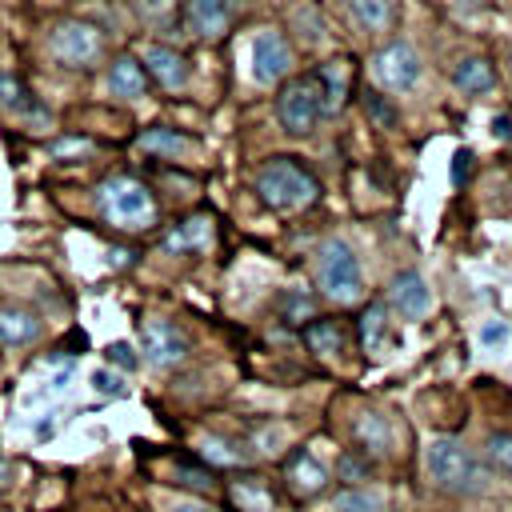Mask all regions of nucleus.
<instances>
[{"label":"nucleus","instance_id":"obj_1","mask_svg":"<svg viewBox=\"0 0 512 512\" xmlns=\"http://www.w3.org/2000/svg\"><path fill=\"white\" fill-rule=\"evenodd\" d=\"M424 464H428L432 484L452 492V496H476L488 488V472L456 436H436L424 452Z\"/></svg>","mask_w":512,"mask_h":512},{"label":"nucleus","instance_id":"obj_2","mask_svg":"<svg viewBox=\"0 0 512 512\" xmlns=\"http://www.w3.org/2000/svg\"><path fill=\"white\" fill-rule=\"evenodd\" d=\"M256 192L268 208H280V212H292V208H304L320 196V184L312 180L308 168H300L292 156H276L260 168L256 176Z\"/></svg>","mask_w":512,"mask_h":512},{"label":"nucleus","instance_id":"obj_3","mask_svg":"<svg viewBox=\"0 0 512 512\" xmlns=\"http://www.w3.org/2000/svg\"><path fill=\"white\" fill-rule=\"evenodd\" d=\"M100 212L116 228H152L156 224V200L132 176H112L100 184Z\"/></svg>","mask_w":512,"mask_h":512},{"label":"nucleus","instance_id":"obj_4","mask_svg":"<svg viewBox=\"0 0 512 512\" xmlns=\"http://www.w3.org/2000/svg\"><path fill=\"white\" fill-rule=\"evenodd\" d=\"M316 280L324 288V296H332L336 304H352L360 300V264L352 256V248L344 240H324L320 244V260H316Z\"/></svg>","mask_w":512,"mask_h":512},{"label":"nucleus","instance_id":"obj_5","mask_svg":"<svg viewBox=\"0 0 512 512\" xmlns=\"http://www.w3.org/2000/svg\"><path fill=\"white\" fill-rule=\"evenodd\" d=\"M320 112H324V96H320L316 76L288 80L280 88V96H276V116H280L284 132H292V136H308L316 128Z\"/></svg>","mask_w":512,"mask_h":512},{"label":"nucleus","instance_id":"obj_6","mask_svg":"<svg viewBox=\"0 0 512 512\" xmlns=\"http://www.w3.org/2000/svg\"><path fill=\"white\" fill-rule=\"evenodd\" d=\"M372 72L388 92H408L420 80V56H416V48L408 40H392V44H384L376 52Z\"/></svg>","mask_w":512,"mask_h":512},{"label":"nucleus","instance_id":"obj_7","mask_svg":"<svg viewBox=\"0 0 512 512\" xmlns=\"http://www.w3.org/2000/svg\"><path fill=\"white\" fill-rule=\"evenodd\" d=\"M48 48H52V56H56L60 64H68V68H88V64L100 56V32H96L92 24H84V20H68V24H60V28L52 32Z\"/></svg>","mask_w":512,"mask_h":512},{"label":"nucleus","instance_id":"obj_8","mask_svg":"<svg viewBox=\"0 0 512 512\" xmlns=\"http://www.w3.org/2000/svg\"><path fill=\"white\" fill-rule=\"evenodd\" d=\"M140 340H144V356L156 368H172L188 356V336L172 324V320H144L140 324Z\"/></svg>","mask_w":512,"mask_h":512},{"label":"nucleus","instance_id":"obj_9","mask_svg":"<svg viewBox=\"0 0 512 512\" xmlns=\"http://www.w3.org/2000/svg\"><path fill=\"white\" fill-rule=\"evenodd\" d=\"M288 68H292V52H288L284 36L272 32V28L256 32V36H252V76H256L260 84H272V80L288 76Z\"/></svg>","mask_w":512,"mask_h":512},{"label":"nucleus","instance_id":"obj_10","mask_svg":"<svg viewBox=\"0 0 512 512\" xmlns=\"http://www.w3.org/2000/svg\"><path fill=\"white\" fill-rule=\"evenodd\" d=\"M144 72L164 88V92H180L188 84V60L164 44H152L144 48Z\"/></svg>","mask_w":512,"mask_h":512},{"label":"nucleus","instance_id":"obj_11","mask_svg":"<svg viewBox=\"0 0 512 512\" xmlns=\"http://www.w3.org/2000/svg\"><path fill=\"white\" fill-rule=\"evenodd\" d=\"M184 24L196 36H224L232 24V4L228 0H184Z\"/></svg>","mask_w":512,"mask_h":512},{"label":"nucleus","instance_id":"obj_12","mask_svg":"<svg viewBox=\"0 0 512 512\" xmlns=\"http://www.w3.org/2000/svg\"><path fill=\"white\" fill-rule=\"evenodd\" d=\"M284 480H288V488L296 492V496H316V492H324V484H328V472L316 464V456L312 452H292L288 460H284Z\"/></svg>","mask_w":512,"mask_h":512},{"label":"nucleus","instance_id":"obj_13","mask_svg":"<svg viewBox=\"0 0 512 512\" xmlns=\"http://www.w3.org/2000/svg\"><path fill=\"white\" fill-rule=\"evenodd\" d=\"M208 244H212V216L208 212L188 216L184 224H176L164 236V248L176 252V256H184V252H208Z\"/></svg>","mask_w":512,"mask_h":512},{"label":"nucleus","instance_id":"obj_14","mask_svg":"<svg viewBox=\"0 0 512 512\" xmlns=\"http://www.w3.org/2000/svg\"><path fill=\"white\" fill-rule=\"evenodd\" d=\"M388 296H392V308L400 312V316H424L428 312V284H424V276L420 272H400V276H392V288H388Z\"/></svg>","mask_w":512,"mask_h":512},{"label":"nucleus","instance_id":"obj_15","mask_svg":"<svg viewBox=\"0 0 512 512\" xmlns=\"http://www.w3.org/2000/svg\"><path fill=\"white\" fill-rule=\"evenodd\" d=\"M108 92L112 96H124V100L144 96V68L132 56H116L112 68H108Z\"/></svg>","mask_w":512,"mask_h":512},{"label":"nucleus","instance_id":"obj_16","mask_svg":"<svg viewBox=\"0 0 512 512\" xmlns=\"http://www.w3.org/2000/svg\"><path fill=\"white\" fill-rule=\"evenodd\" d=\"M232 500H236L240 512H276V496H272L268 480H260V476L236 480L232 484Z\"/></svg>","mask_w":512,"mask_h":512},{"label":"nucleus","instance_id":"obj_17","mask_svg":"<svg viewBox=\"0 0 512 512\" xmlns=\"http://www.w3.org/2000/svg\"><path fill=\"white\" fill-rule=\"evenodd\" d=\"M36 332H40V320L28 308H0V344L16 348V344L36 340Z\"/></svg>","mask_w":512,"mask_h":512},{"label":"nucleus","instance_id":"obj_18","mask_svg":"<svg viewBox=\"0 0 512 512\" xmlns=\"http://www.w3.org/2000/svg\"><path fill=\"white\" fill-rule=\"evenodd\" d=\"M356 440H360V452L384 456V452L392 448V428H388V420H384L380 412H364V416L356 420Z\"/></svg>","mask_w":512,"mask_h":512},{"label":"nucleus","instance_id":"obj_19","mask_svg":"<svg viewBox=\"0 0 512 512\" xmlns=\"http://www.w3.org/2000/svg\"><path fill=\"white\" fill-rule=\"evenodd\" d=\"M452 80H456V88H460V92H488L496 76H492V64H488L484 56H468V60H460V64H456Z\"/></svg>","mask_w":512,"mask_h":512},{"label":"nucleus","instance_id":"obj_20","mask_svg":"<svg viewBox=\"0 0 512 512\" xmlns=\"http://www.w3.org/2000/svg\"><path fill=\"white\" fill-rule=\"evenodd\" d=\"M316 84H320L324 108H340V100H344V92H348V64H344V60H328V64L316 72Z\"/></svg>","mask_w":512,"mask_h":512},{"label":"nucleus","instance_id":"obj_21","mask_svg":"<svg viewBox=\"0 0 512 512\" xmlns=\"http://www.w3.org/2000/svg\"><path fill=\"white\" fill-rule=\"evenodd\" d=\"M304 344H308L316 356H332V352L344 348V332H340L336 320H312V324L304 328Z\"/></svg>","mask_w":512,"mask_h":512},{"label":"nucleus","instance_id":"obj_22","mask_svg":"<svg viewBox=\"0 0 512 512\" xmlns=\"http://www.w3.org/2000/svg\"><path fill=\"white\" fill-rule=\"evenodd\" d=\"M332 508L336 512H384V496L368 488H340L332 496Z\"/></svg>","mask_w":512,"mask_h":512},{"label":"nucleus","instance_id":"obj_23","mask_svg":"<svg viewBox=\"0 0 512 512\" xmlns=\"http://www.w3.org/2000/svg\"><path fill=\"white\" fill-rule=\"evenodd\" d=\"M0 104L12 112H36L40 104L32 100V92L24 88V80H16L12 72H0Z\"/></svg>","mask_w":512,"mask_h":512},{"label":"nucleus","instance_id":"obj_24","mask_svg":"<svg viewBox=\"0 0 512 512\" xmlns=\"http://www.w3.org/2000/svg\"><path fill=\"white\" fill-rule=\"evenodd\" d=\"M192 140L188 136H180V132H172V128H148L144 136H140V148L144 152H164V156H176V152H184Z\"/></svg>","mask_w":512,"mask_h":512},{"label":"nucleus","instance_id":"obj_25","mask_svg":"<svg viewBox=\"0 0 512 512\" xmlns=\"http://www.w3.org/2000/svg\"><path fill=\"white\" fill-rule=\"evenodd\" d=\"M352 16H356L360 28L380 32V28H388L392 8H388V0H352Z\"/></svg>","mask_w":512,"mask_h":512},{"label":"nucleus","instance_id":"obj_26","mask_svg":"<svg viewBox=\"0 0 512 512\" xmlns=\"http://www.w3.org/2000/svg\"><path fill=\"white\" fill-rule=\"evenodd\" d=\"M384 328H388V320H384V304H368V308L360 312V340H364V348H368V352H376V348H380Z\"/></svg>","mask_w":512,"mask_h":512},{"label":"nucleus","instance_id":"obj_27","mask_svg":"<svg viewBox=\"0 0 512 512\" xmlns=\"http://www.w3.org/2000/svg\"><path fill=\"white\" fill-rule=\"evenodd\" d=\"M336 472H340V480H368L372 476V460H368V452H344L336 460Z\"/></svg>","mask_w":512,"mask_h":512},{"label":"nucleus","instance_id":"obj_28","mask_svg":"<svg viewBox=\"0 0 512 512\" xmlns=\"http://www.w3.org/2000/svg\"><path fill=\"white\" fill-rule=\"evenodd\" d=\"M488 460H492L504 476H512V432H496V436L488 440Z\"/></svg>","mask_w":512,"mask_h":512},{"label":"nucleus","instance_id":"obj_29","mask_svg":"<svg viewBox=\"0 0 512 512\" xmlns=\"http://www.w3.org/2000/svg\"><path fill=\"white\" fill-rule=\"evenodd\" d=\"M364 112H368V116H376L384 128H392V124H396V112H392V104H388L384 96H376V92H368V96H364Z\"/></svg>","mask_w":512,"mask_h":512},{"label":"nucleus","instance_id":"obj_30","mask_svg":"<svg viewBox=\"0 0 512 512\" xmlns=\"http://www.w3.org/2000/svg\"><path fill=\"white\" fill-rule=\"evenodd\" d=\"M504 340H508V324H504V320H488V324L480 328V344H484V348H500Z\"/></svg>","mask_w":512,"mask_h":512},{"label":"nucleus","instance_id":"obj_31","mask_svg":"<svg viewBox=\"0 0 512 512\" xmlns=\"http://www.w3.org/2000/svg\"><path fill=\"white\" fill-rule=\"evenodd\" d=\"M108 360H116L120 368H136V364H140V360H136V352H132V344H124V340L108 344Z\"/></svg>","mask_w":512,"mask_h":512},{"label":"nucleus","instance_id":"obj_32","mask_svg":"<svg viewBox=\"0 0 512 512\" xmlns=\"http://www.w3.org/2000/svg\"><path fill=\"white\" fill-rule=\"evenodd\" d=\"M284 312H288L292 324H300V320L312 312V304H308V296H288V300H284Z\"/></svg>","mask_w":512,"mask_h":512},{"label":"nucleus","instance_id":"obj_33","mask_svg":"<svg viewBox=\"0 0 512 512\" xmlns=\"http://www.w3.org/2000/svg\"><path fill=\"white\" fill-rule=\"evenodd\" d=\"M204 456H212V460H220V464H236V460H240L236 452H224L220 440H208V444H204Z\"/></svg>","mask_w":512,"mask_h":512},{"label":"nucleus","instance_id":"obj_34","mask_svg":"<svg viewBox=\"0 0 512 512\" xmlns=\"http://www.w3.org/2000/svg\"><path fill=\"white\" fill-rule=\"evenodd\" d=\"M92 384H96L100 392H112V396L120 392V380H116V376H108V372H92Z\"/></svg>","mask_w":512,"mask_h":512},{"label":"nucleus","instance_id":"obj_35","mask_svg":"<svg viewBox=\"0 0 512 512\" xmlns=\"http://www.w3.org/2000/svg\"><path fill=\"white\" fill-rule=\"evenodd\" d=\"M468 160H472V152H456V164H452V184H460V180L468 176Z\"/></svg>","mask_w":512,"mask_h":512},{"label":"nucleus","instance_id":"obj_36","mask_svg":"<svg viewBox=\"0 0 512 512\" xmlns=\"http://www.w3.org/2000/svg\"><path fill=\"white\" fill-rule=\"evenodd\" d=\"M492 136L508 140V136H512V116H500V120H492Z\"/></svg>","mask_w":512,"mask_h":512},{"label":"nucleus","instance_id":"obj_37","mask_svg":"<svg viewBox=\"0 0 512 512\" xmlns=\"http://www.w3.org/2000/svg\"><path fill=\"white\" fill-rule=\"evenodd\" d=\"M172 512H212V508H204V504H176Z\"/></svg>","mask_w":512,"mask_h":512},{"label":"nucleus","instance_id":"obj_38","mask_svg":"<svg viewBox=\"0 0 512 512\" xmlns=\"http://www.w3.org/2000/svg\"><path fill=\"white\" fill-rule=\"evenodd\" d=\"M508 72H512V44H508Z\"/></svg>","mask_w":512,"mask_h":512}]
</instances>
